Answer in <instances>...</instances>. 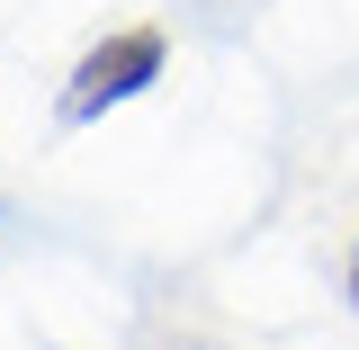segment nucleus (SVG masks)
I'll use <instances>...</instances> for the list:
<instances>
[{
	"label": "nucleus",
	"instance_id": "obj_1",
	"mask_svg": "<svg viewBox=\"0 0 359 350\" xmlns=\"http://www.w3.org/2000/svg\"><path fill=\"white\" fill-rule=\"evenodd\" d=\"M162 63H171V36H162V27H108V36L72 63L63 99H54V108H63V126H99L108 108L144 99V90L162 81Z\"/></svg>",
	"mask_w": 359,
	"mask_h": 350
},
{
	"label": "nucleus",
	"instance_id": "obj_2",
	"mask_svg": "<svg viewBox=\"0 0 359 350\" xmlns=\"http://www.w3.org/2000/svg\"><path fill=\"white\" fill-rule=\"evenodd\" d=\"M351 306H359V243H351Z\"/></svg>",
	"mask_w": 359,
	"mask_h": 350
}]
</instances>
